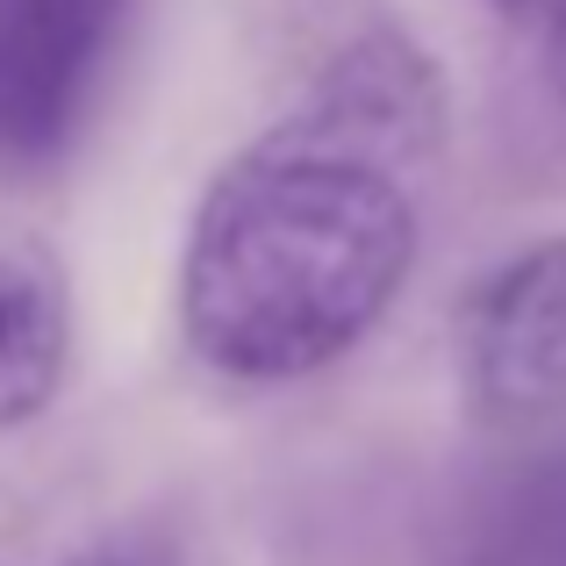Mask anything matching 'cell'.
<instances>
[{
	"label": "cell",
	"instance_id": "1",
	"mask_svg": "<svg viewBox=\"0 0 566 566\" xmlns=\"http://www.w3.org/2000/svg\"><path fill=\"white\" fill-rule=\"evenodd\" d=\"M444 86L423 43L366 29L208 180L180 251V331L222 380L287 387L387 323L423 259Z\"/></svg>",
	"mask_w": 566,
	"mask_h": 566
},
{
	"label": "cell",
	"instance_id": "2",
	"mask_svg": "<svg viewBox=\"0 0 566 566\" xmlns=\"http://www.w3.org/2000/svg\"><path fill=\"white\" fill-rule=\"evenodd\" d=\"M123 0H0V166L29 172L72 151L101 101Z\"/></svg>",
	"mask_w": 566,
	"mask_h": 566
},
{
	"label": "cell",
	"instance_id": "3",
	"mask_svg": "<svg viewBox=\"0 0 566 566\" xmlns=\"http://www.w3.org/2000/svg\"><path fill=\"white\" fill-rule=\"evenodd\" d=\"M459 366L488 416L566 409V237L502 259L459 308Z\"/></svg>",
	"mask_w": 566,
	"mask_h": 566
},
{
	"label": "cell",
	"instance_id": "4",
	"mask_svg": "<svg viewBox=\"0 0 566 566\" xmlns=\"http://www.w3.org/2000/svg\"><path fill=\"white\" fill-rule=\"evenodd\" d=\"M438 566H566V444L473 488L444 531Z\"/></svg>",
	"mask_w": 566,
	"mask_h": 566
},
{
	"label": "cell",
	"instance_id": "5",
	"mask_svg": "<svg viewBox=\"0 0 566 566\" xmlns=\"http://www.w3.org/2000/svg\"><path fill=\"white\" fill-rule=\"evenodd\" d=\"M72 316L51 265L0 251V430L36 423L65 387Z\"/></svg>",
	"mask_w": 566,
	"mask_h": 566
},
{
	"label": "cell",
	"instance_id": "6",
	"mask_svg": "<svg viewBox=\"0 0 566 566\" xmlns=\"http://www.w3.org/2000/svg\"><path fill=\"white\" fill-rule=\"evenodd\" d=\"M51 566H180V545H172L166 531L137 524V531H115V538H94L86 553H72V559H51Z\"/></svg>",
	"mask_w": 566,
	"mask_h": 566
},
{
	"label": "cell",
	"instance_id": "7",
	"mask_svg": "<svg viewBox=\"0 0 566 566\" xmlns=\"http://www.w3.org/2000/svg\"><path fill=\"white\" fill-rule=\"evenodd\" d=\"M538 43H545V86H553V101L566 108V8L538 29Z\"/></svg>",
	"mask_w": 566,
	"mask_h": 566
},
{
	"label": "cell",
	"instance_id": "8",
	"mask_svg": "<svg viewBox=\"0 0 566 566\" xmlns=\"http://www.w3.org/2000/svg\"><path fill=\"white\" fill-rule=\"evenodd\" d=\"M495 8L510 14V22H524V29H545V22L566 8V0H495Z\"/></svg>",
	"mask_w": 566,
	"mask_h": 566
}]
</instances>
